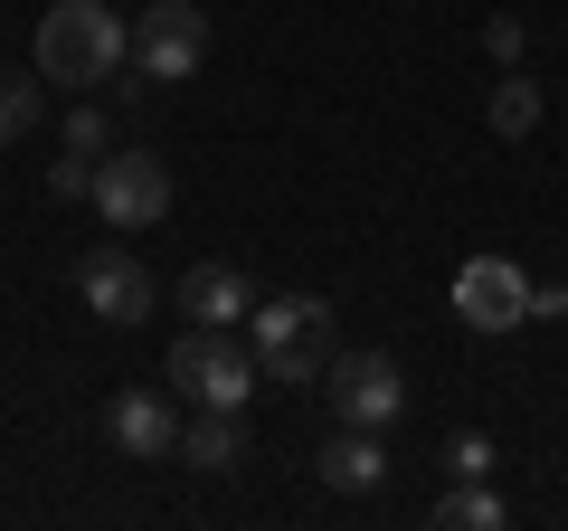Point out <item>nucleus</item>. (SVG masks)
I'll list each match as a JSON object with an SVG mask.
<instances>
[{"mask_svg":"<svg viewBox=\"0 0 568 531\" xmlns=\"http://www.w3.org/2000/svg\"><path fill=\"white\" fill-rule=\"evenodd\" d=\"M104 437H114L133 465H171V455H181V418H171L162 389H114V409H104Z\"/></svg>","mask_w":568,"mask_h":531,"instance_id":"obj_9","label":"nucleus"},{"mask_svg":"<svg viewBox=\"0 0 568 531\" xmlns=\"http://www.w3.org/2000/svg\"><path fill=\"white\" fill-rule=\"evenodd\" d=\"M39 114H48V77H10V67H0V152L20 143Z\"/></svg>","mask_w":568,"mask_h":531,"instance_id":"obj_15","label":"nucleus"},{"mask_svg":"<svg viewBox=\"0 0 568 531\" xmlns=\"http://www.w3.org/2000/svg\"><path fill=\"white\" fill-rule=\"evenodd\" d=\"M436 522H446V531H503L511 512H503V493H493L484 474H474V484H455L446 503H436Z\"/></svg>","mask_w":568,"mask_h":531,"instance_id":"obj_14","label":"nucleus"},{"mask_svg":"<svg viewBox=\"0 0 568 531\" xmlns=\"http://www.w3.org/2000/svg\"><path fill=\"white\" fill-rule=\"evenodd\" d=\"M95 219L114 238H142V228L171 219V162L162 152H104L95 162Z\"/></svg>","mask_w":568,"mask_h":531,"instance_id":"obj_5","label":"nucleus"},{"mask_svg":"<svg viewBox=\"0 0 568 531\" xmlns=\"http://www.w3.org/2000/svg\"><path fill=\"white\" fill-rule=\"evenodd\" d=\"M181 465H190V474H237V465H246L237 409H190V418H181Z\"/></svg>","mask_w":568,"mask_h":531,"instance_id":"obj_11","label":"nucleus"},{"mask_svg":"<svg viewBox=\"0 0 568 531\" xmlns=\"http://www.w3.org/2000/svg\"><path fill=\"white\" fill-rule=\"evenodd\" d=\"M455 313H465L474 332H521L530 323V275L511 257H474L465 275H455Z\"/></svg>","mask_w":568,"mask_h":531,"instance_id":"obj_8","label":"nucleus"},{"mask_svg":"<svg viewBox=\"0 0 568 531\" xmlns=\"http://www.w3.org/2000/svg\"><path fill=\"white\" fill-rule=\"evenodd\" d=\"M246 342H256V361H265L275 389H313L332 370V351H342V313L323 294H265L246 313Z\"/></svg>","mask_w":568,"mask_h":531,"instance_id":"obj_2","label":"nucleus"},{"mask_svg":"<svg viewBox=\"0 0 568 531\" xmlns=\"http://www.w3.org/2000/svg\"><path fill=\"white\" fill-rule=\"evenodd\" d=\"M521 39H530V29L511 20V10H503V20H484V48H493V58H503V67H521Z\"/></svg>","mask_w":568,"mask_h":531,"instance_id":"obj_19","label":"nucleus"},{"mask_svg":"<svg viewBox=\"0 0 568 531\" xmlns=\"http://www.w3.org/2000/svg\"><path fill=\"white\" fill-rule=\"evenodd\" d=\"M48 190H58V200H95V152H67V162H48Z\"/></svg>","mask_w":568,"mask_h":531,"instance_id":"obj_17","label":"nucleus"},{"mask_svg":"<svg viewBox=\"0 0 568 531\" xmlns=\"http://www.w3.org/2000/svg\"><path fill=\"white\" fill-rule=\"evenodd\" d=\"M181 313H190V323H237V313H256V304H246V275H237V266L209 257V266H190V275H181Z\"/></svg>","mask_w":568,"mask_h":531,"instance_id":"obj_12","label":"nucleus"},{"mask_svg":"<svg viewBox=\"0 0 568 531\" xmlns=\"http://www.w3.org/2000/svg\"><path fill=\"white\" fill-rule=\"evenodd\" d=\"M209 58V10L200 0H152L133 20V77L142 86H190Z\"/></svg>","mask_w":568,"mask_h":531,"instance_id":"obj_4","label":"nucleus"},{"mask_svg":"<svg viewBox=\"0 0 568 531\" xmlns=\"http://www.w3.org/2000/svg\"><path fill=\"white\" fill-rule=\"evenodd\" d=\"M313 474H323L332 493H379V484H388V447H379V428H342V418H332V437L313 447Z\"/></svg>","mask_w":568,"mask_h":531,"instance_id":"obj_10","label":"nucleus"},{"mask_svg":"<svg viewBox=\"0 0 568 531\" xmlns=\"http://www.w3.org/2000/svg\"><path fill=\"white\" fill-rule=\"evenodd\" d=\"M162 380L181 389L190 409H246L256 380H265V361H256V342H227V323H190L181 342H171Z\"/></svg>","mask_w":568,"mask_h":531,"instance_id":"obj_3","label":"nucleus"},{"mask_svg":"<svg viewBox=\"0 0 568 531\" xmlns=\"http://www.w3.org/2000/svg\"><path fill=\"white\" fill-rule=\"evenodd\" d=\"M323 409L342 418V428H398V409H407L398 361H388V351H332V370H323Z\"/></svg>","mask_w":568,"mask_h":531,"instance_id":"obj_6","label":"nucleus"},{"mask_svg":"<svg viewBox=\"0 0 568 531\" xmlns=\"http://www.w3.org/2000/svg\"><path fill=\"white\" fill-rule=\"evenodd\" d=\"M77 294H85L95 323H142V313L162 304V275H152L133 247H95V257L77 266Z\"/></svg>","mask_w":568,"mask_h":531,"instance_id":"obj_7","label":"nucleus"},{"mask_svg":"<svg viewBox=\"0 0 568 531\" xmlns=\"http://www.w3.org/2000/svg\"><path fill=\"white\" fill-rule=\"evenodd\" d=\"M530 313H549V323L568 313V285H559V275H549V285H530Z\"/></svg>","mask_w":568,"mask_h":531,"instance_id":"obj_20","label":"nucleus"},{"mask_svg":"<svg viewBox=\"0 0 568 531\" xmlns=\"http://www.w3.org/2000/svg\"><path fill=\"white\" fill-rule=\"evenodd\" d=\"M67 152H95V162L114 152V114H104L95 96H77V104H67Z\"/></svg>","mask_w":568,"mask_h":531,"instance_id":"obj_16","label":"nucleus"},{"mask_svg":"<svg viewBox=\"0 0 568 531\" xmlns=\"http://www.w3.org/2000/svg\"><path fill=\"white\" fill-rule=\"evenodd\" d=\"M493 133L503 143H521V133H540V77H521V67H503V86H493Z\"/></svg>","mask_w":568,"mask_h":531,"instance_id":"obj_13","label":"nucleus"},{"mask_svg":"<svg viewBox=\"0 0 568 531\" xmlns=\"http://www.w3.org/2000/svg\"><path fill=\"white\" fill-rule=\"evenodd\" d=\"M446 474H455V484L493 474V437H484V428H474V437H455V447H446Z\"/></svg>","mask_w":568,"mask_h":531,"instance_id":"obj_18","label":"nucleus"},{"mask_svg":"<svg viewBox=\"0 0 568 531\" xmlns=\"http://www.w3.org/2000/svg\"><path fill=\"white\" fill-rule=\"evenodd\" d=\"M29 67H39L48 86L95 96V86L133 77V20H114L104 0H58V10L39 20V39H29Z\"/></svg>","mask_w":568,"mask_h":531,"instance_id":"obj_1","label":"nucleus"}]
</instances>
